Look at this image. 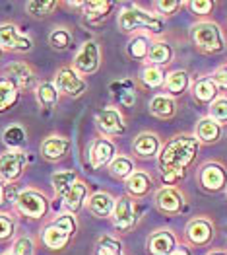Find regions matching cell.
<instances>
[{
    "label": "cell",
    "mask_w": 227,
    "mask_h": 255,
    "mask_svg": "<svg viewBox=\"0 0 227 255\" xmlns=\"http://www.w3.org/2000/svg\"><path fill=\"white\" fill-rule=\"evenodd\" d=\"M117 158V146L111 138L107 136H99L93 140V146H91V166L95 170L105 168V166H111V162Z\"/></svg>",
    "instance_id": "obj_15"
},
{
    "label": "cell",
    "mask_w": 227,
    "mask_h": 255,
    "mask_svg": "<svg viewBox=\"0 0 227 255\" xmlns=\"http://www.w3.org/2000/svg\"><path fill=\"white\" fill-rule=\"evenodd\" d=\"M53 224L59 226L61 230H64L68 236H74L76 234V230H78V220H76L74 214H70V213L59 214V216L53 220Z\"/></svg>",
    "instance_id": "obj_40"
},
{
    "label": "cell",
    "mask_w": 227,
    "mask_h": 255,
    "mask_svg": "<svg viewBox=\"0 0 227 255\" xmlns=\"http://www.w3.org/2000/svg\"><path fill=\"white\" fill-rule=\"evenodd\" d=\"M0 53H2V49H0Z\"/></svg>",
    "instance_id": "obj_51"
},
{
    "label": "cell",
    "mask_w": 227,
    "mask_h": 255,
    "mask_svg": "<svg viewBox=\"0 0 227 255\" xmlns=\"http://www.w3.org/2000/svg\"><path fill=\"white\" fill-rule=\"evenodd\" d=\"M35 96H37L39 106L45 107V109H53L59 104V96L61 94H59L55 82H41V84L37 86V90H35Z\"/></svg>",
    "instance_id": "obj_30"
},
{
    "label": "cell",
    "mask_w": 227,
    "mask_h": 255,
    "mask_svg": "<svg viewBox=\"0 0 227 255\" xmlns=\"http://www.w3.org/2000/svg\"><path fill=\"white\" fill-rule=\"evenodd\" d=\"M150 45H151V41L148 35H134L126 45V55L134 61H144V59H148Z\"/></svg>",
    "instance_id": "obj_31"
},
{
    "label": "cell",
    "mask_w": 227,
    "mask_h": 255,
    "mask_svg": "<svg viewBox=\"0 0 227 255\" xmlns=\"http://www.w3.org/2000/svg\"><path fill=\"white\" fill-rule=\"evenodd\" d=\"M93 255H124L123 254V244L117 238H109L105 236L97 242L95 246V254Z\"/></svg>",
    "instance_id": "obj_38"
},
{
    "label": "cell",
    "mask_w": 227,
    "mask_h": 255,
    "mask_svg": "<svg viewBox=\"0 0 227 255\" xmlns=\"http://www.w3.org/2000/svg\"><path fill=\"white\" fill-rule=\"evenodd\" d=\"M27 164V156L23 150H6L0 154V177L4 183H16Z\"/></svg>",
    "instance_id": "obj_8"
},
{
    "label": "cell",
    "mask_w": 227,
    "mask_h": 255,
    "mask_svg": "<svg viewBox=\"0 0 227 255\" xmlns=\"http://www.w3.org/2000/svg\"><path fill=\"white\" fill-rule=\"evenodd\" d=\"M173 57H175V51L167 41H151L146 61H150V64H153V66L163 68L165 64L173 63Z\"/></svg>",
    "instance_id": "obj_26"
},
{
    "label": "cell",
    "mask_w": 227,
    "mask_h": 255,
    "mask_svg": "<svg viewBox=\"0 0 227 255\" xmlns=\"http://www.w3.org/2000/svg\"><path fill=\"white\" fill-rule=\"evenodd\" d=\"M188 88H190V74H188L186 70H175V72L167 74L165 90L169 92L171 98L183 96Z\"/></svg>",
    "instance_id": "obj_29"
},
{
    "label": "cell",
    "mask_w": 227,
    "mask_h": 255,
    "mask_svg": "<svg viewBox=\"0 0 227 255\" xmlns=\"http://www.w3.org/2000/svg\"><path fill=\"white\" fill-rule=\"evenodd\" d=\"M155 207L167 216H177L185 211V197L177 187H161L155 193Z\"/></svg>",
    "instance_id": "obj_12"
},
{
    "label": "cell",
    "mask_w": 227,
    "mask_h": 255,
    "mask_svg": "<svg viewBox=\"0 0 227 255\" xmlns=\"http://www.w3.org/2000/svg\"><path fill=\"white\" fill-rule=\"evenodd\" d=\"M76 181H78L76 171H57L51 177V185H53V189L57 193V197H61V199Z\"/></svg>",
    "instance_id": "obj_32"
},
{
    "label": "cell",
    "mask_w": 227,
    "mask_h": 255,
    "mask_svg": "<svg viewBox=\"0 0 227 255\" xmlns=\"http://www.w3.org/2000/svg\"><path fill=\"white\" fill-rule=\"evenodd\" d=\"M214 82L220 86V88H227V64H222L214 74H212Z\"/></svg>",
    "instance_id": "obj_45"
},
{
    "label": "cell",
    "mask_w": 227,
    "mask_h": 255,
    "mask_svg": "<svg viewBox=\"0 0 227 255\" xmlns=\"http://www.w3.org/2000/svg\"><path fill=\"white\" fill-rule=\"evenodd\" d=\"M70 140L64 136H49L41 142V156L49 162H59L62 158H66L70 154Z\"/></svg>",
    "instance_id": "obj_18"
},
{
    "label": "cell",
    "mask_w": 227,
    "mask_h": 255,
    "mask_svg": "<svg viewBox=\"0 0 227 255\" xmlns=\"http://www.w3.org/2000/svg\"><path fill=\"white\" fill-rule=\"evenodd\" d=\"M192 98L196 104L200 106H212L218 98H220V86L214 82L212 76H204V78H198L194 84H192Z\"/></svg>",
    "instance_id": "obj_16"
},
{
    "label": "cell",
    "mask_w": 227,
    "mask_h": 255,
    "mask_svg": "<svg viewBox=\"0 0 227 255\" xmlns=\"http://www.w3.org/2000/svg\"><path fill=\"white\" fill-rule=\"evenodd\" d=\"M132 150L140 158H155L161 152V140L153 132H142L132 140Z\"/></svg>",
    "instance_id": "obj_19"
},
{
    "label": "cell",
    "mask_w": 227,
    "mask_h": 255,
    "mask_svg": "<svg viewBox=\"0 0 227 255\" xmlns=\"http://www.w3.org/2000/svg\"><path fill=\"white\" fill-rule=\"evenodd\" d=\"M57 6H59V2H55V0H29V2L25 4V10H27L33 18H45V16H49Z\"/></svg>",
    "instance_id": "obj_36"
},
{
    "label": "cell",
    "mask_w": 227,
    "mask_h": 255,
    "mask_svg": "<svg viewBox=\"0 0 227 255\" xmlns=\"http://www.w3.org/2000/svg\"><path fill=\"white\" fill-rule=\"evenodd\" d=\"M85 199H87V185L78 179L68 191L64 193V197H62V205H64L66 211H70V214L78 213V211L83 207Z\"/></svg>",
    "instance_id": "obj_24"
},
{
    "label": "cell",
    "mask_w": 227,
    "mask_h": 255,
    "mask_svg": "<svg viewBox=\"0 0 227 255\" xmlns=\"http://www.w3.org/2000/svg\"><path fill=\"white\" fill-rule=\"evenodd\" d=\"M186 6L194 16H210L212 10L216 8V2L214 0H190L186 2Z\"/></svg>",
    "instance_id": "obj_43"
},
{
    "label": "cell",
    "mask_w": 227,
    "mask_h": 255,
    "mask_svg": "<svg viewBox=\"0 0 227 255\" xmlns=\"http://www.w3.org/2000/svg\"><path fill=\"white\" fill-rule=\"evenodd\" d=\"M185 238L186 242L192 248H206L214 242L216 238V228L214 222L206 218V216H196L192 218L185 228Z\"/></svg>",
    "instance_id": "obj_6"
},
{
    "label": "cell",
    "mask_w": 227,
    "mask_h": 255,
    "mask_svg": "<svg viewBox=\"0 0 227 255\" xmlns=\"http://www.w3.org/2000/svg\"><path fill=\"white\" fill-rule=\"evenodd\" d=\"M2 255H16V254H14V252H4Z\"/></svg>",
    "instance_id": "obj_49"
},
{
    "label": "cell",
    "mask_w": 227,
    "mask_h": 255,
    "mask_svg": "<svg viewBox=\"0 0 227 255\" xmlns=\"http://www.w3.org/2000/svg\"><path fill=\"white\" fill-rule=\"evenodd\" d=\"M140 211L138 207L134 205V201L128 197V195H123L115 201V209H113V214H111V220H113V226L121 232H126L130 228L136 226L138 222V216Z\"/></svg>",
    "instance_id": "obj_7"
},
{
    "label": "cell",
    "mask_w": 227,
    "mask_h": 255,
    "mask_svg": "<svg viewBox=\"0 0 227 255\" xmlns=\"http://www.w3.org/2000/svg\"><path fill=\"white\" fill-rule=\"evenodd\" d=\"M99 63H101L99 43L89 39V41L83 43L82 47H80V51L76 53L72 68H74L76 72H80V74H93V72H97Z\"/></svg>",
    "instance_id": "obj_9"
},
{
    "label": "cell",
    "mask_w": 227,
    "mask_h": 255,
    "mask_svg": "<svg viewBox=\"0 0 227 255\" xmlns=\"http://www.w3.org/2000/svg\"><path fill=\"white\" fill-rule=\"evenodd\" d=\"M183 6H185V2H181V0H157V2H153V8L157 10L159 16H175Z\"/></svg>",
    "instance_id": "obj_41"
},
{
    "label": "cell",
    "mask_w": 227,
    "mask_h": 255,
    "mask_svg": "<svg viewBox=\"0 0 227 255\" xmlns=\"http://www.w3.org/2000/svg\"><path fill=\"white\" fill-rule=\"evenodd\" d=\"M25 130L20 125H10L2 132V142L8 146V150H21V146L25 144Z\"/></svg>",
    "instance_id": "obj_33"
},
{
    "label": "cell",
    "mask_w": 227,
    "mask_h": 255,
    "mask_svg": "<svg viewBox=\"0 0 227 255\" xmlns=\"http://www.w3.org/2000/svg\"><path fill=\"white\" fill-rule=\"evenodd\" d=\"M115 201L117 199L113 195H109V193L105 191H97L87 199V209H89V213L93 214V216H97V218H107V216L113 214Z\"/></svg>",
    "instance_id": "obj_23"
},
{
    "label": "cell",
    "mask_w": 227,
    "mask_h": 255,
    "mask_svg": "<svg viewBox=\"0 0 227 255\" xmlns=\"http://www.w3.org/2000/svg\"><path fill=\"white\" fill-rule=\"evenodd\" d=\"M153 189V179L150 173L146 171H134L128 179H126V191L128 197H136V199H144L146 195H150Z\"/></svg>",
    "instance_id": "obj_22"
},
{
    "label": "cell",
    "mask_w": 227,
    "mask_h": 255,
    "mask_svg": "<svg viewBox=\"0 0 227 255\" xmlns=\"http://www.w3.org/2000/svg\"><path fill=\"white\" fill-rule=\"evenodd\" d=\"M95 123H97V128L103 134H123L126 130L123 113L119 109H115V107L99 109L97 115H95Z\"/></svg>",
    "instance_id": "obj_14"
},
{
    "label": "cell",
    "mask_w": 227,
    "mask_h": 255,
    "mask_svg": "<svg viewBox=\"0 0 227 255\" xmlns=\"http://www.w3.org/2000/svg\"><path fill=\"white\" fill-rule=\"evenodd\" d=\"M14 207H16V211L21 216L39 220L49 211V201H47V197L43 193L35 191V189H25V191H21L18 195Z\"/></svg>",
    "instance_id": "obj_4"
},
{
    "label": "cell",
    "mask_w": 227,
    "mask_h": 255,
    "mask_svg": "<svg viewBox=\"0 0 227 255\" xmlns=\"http://www.w3.org/2000/svg\"><path fill=\"white\" fill-rule=\"evenodd\" d=\"M222 134H224V127L210 117H202L194 127V136L198 138L200 144H216L222 138Z\"/></svg>",
    "instance_id": "obj_20"
},
{
    "label": "cell",
    "mask_w": 227,
    "mask_h": 255,
    "mask_svg": "<svg viewBox=\"0 0 227 255\" xmlns=\"http://www.w3.org/2000/svg\"><path fill=\"white\" fill-rule=\"evenodd\" d=\"M8 201V183H4V179L0 177V207Z\"/></svg>",
    "instance_id": "obj_46"
},
{
    "label": "cell",
    "mask_w": 227,
    "mask_h": 255,
    "mask_svg": "<svg viewBox=\"0 0 227 255\" xmlns=\"http://www.w3.org/2000/svg\"><path fill=\"white\" fill-rule=\"evenodd\" d=\"M119 29L124 33L136 31L138 27H144L148 33H161L163 31V20L157 14H150L148 10H142L138 6H130L119 14Z\"/></svg>",
    "instance_id": "obj_3"
},
{
    "label": "cell",
    "mask_w": 227,
    "mask_h": 255,
    "mask_svg": "<svg viewBox=\"0 0 227 255\" xmlns=\"http://www.w3.org/2000/svg\"><path fill=\"white\" fill-rule=\"evenodd\" d=\"M83 18L91 23H99L103 21L111 10L115 8V2L111 0H89V2H83Z\"/></svg>",
    "instance_id": "obj_25"
},
{
    "label": "cell",
    "mask_w": 227,
    "mask_h": 255,
    "mask_svg": "<svg viewBox=\"0 0 227 255\" xmlns=\"http://www.w3.org/2000/svg\"><path fill=\"white\" fill-rule=\"evenodd\" d=\"M16 232V220L8 213H0V242L10 240Z\"/></svg>",
    "instance_id": "obj_42"
},
{
    "label": "cell",
    "mask_w": 227,
    "mask_h": 255,
    "mask_svg": "<svg viewBox=\"0 0 227 255\" xmlns=\"http://www.w3.org/2000/svg\"><path fill=\"white\" fill-rule=\"evenodd\" d=\"M148 254L150 255H171L179 248V240L171 230H155L148 236Z\"/></svg>",
    "instance_id": "obj_13"
},
{
    "label": "cell",
    "mask_w": 227,
    "mask_h": 255,
    "mask_svg": "<svg viewBox=\"0 0 227 255\" xmlns=\"http://www.w3.org/2000/svg\"><path fill=\"white\" fill-rule=\"evenodd\" d=\"M226 195H227V189H226Z\"/></svg>",
    "instance_id": "obj_50"
},
{
    "label": "cell",
    "mask_w": 227,
    "mask_h": 255,
    "mask_svg": "<svg viewBox=\"0 0 227 255\" xmlns=\"http://www.w3.org/2000/svg\"><path fill=\"white\" fill-rule=\"evenodd\" d=\"M190 41L204 55H218L226 51V35L216 21L202 20L192 23Z\"/></svg>",
    "instance_id": "obj_2"
},
{
    "label": "cell",
    "mask_w": 227,
    "mask_h": 255,
    "mask_svg": "<svg viewBox=\"0 0 227 255\" xmlns=\"http://www.w3.org/2000/svg\"><path fill=\"white\" fill-rule=\"evenodd\" d=\"M208 255H227V252H224V250H214V252H210Z\"/></svg>",
    "instance_id": "obj_48"
},
{
    "label": "cell",
    "mask_w": 227,
    "mask_h": 255,
    "mask_svg": "<svg viewBox=\"0 0 227 255\" xmlns=\"http://www.w3.org/2000/svg\"><path fill=\"white\" fill-rule=\"evenodd\" d=\"M165 70L161 66H153V64H148L144 70H142V82L151 90H157L161 86H165Z\"/></svg>",
    "instance_id": "obj_34"
},
{
    "label": "cell",
    "mask_w": 227,
    "mask_h": 255,
    "mask_svg": "<svg viewBox=\"0 0 227 255\" xmlns=\"http://www.w3.org/2000/svg\"><path fill=\"white\" fill-rule=\"evenodd\" d=\"M210 119H214L216 123H220L222 127L227 125V98L220 96L212 106H210Z\"/></svg>",
    "instance_id": "obj_39"
},
{
    "label": "cell",
    "mask_w": 227,
    "mask_h": 255,
    "mask_svg": "<svg viewBox=\"0 0 227 255\" xmlns=\"http://www.w3.org/2000/svg\"><path fill=\"white\" fill-rule=\"evenodd\" d=\"M20 90L8 78H0V113L10 111L20 100Z\"/></svg>",
    "instance_id": "obj_28"
},
{
    "label": "cell",
    "mask_w": 227,
    "mask_h": 255,
    "mask_svg": "<svg viewBox=\"0 0 227 255\" xmlns=\"http://www.w3.org/2000/svg\"><path fill=\"white\" fill-rule=\"evenodd\" d=\"M41 240L49 250H64V248L70 244L72 236H68L64 230H61L59 226H55V224L51 222L49 226H45V228H43Z\"/></svg>",
    "instance_id": "obj_27"
},
{
    "label": "cell",
    "mask_w": 227,
    "mask_h": 255,
    "mask_svg": "<svg viewBox=\"0 0 227 255\" xmlns=\"http://www.w3.org/2000/svg\"><path fill=\"white\" fill-rule=\"evenodd\" d=\"M200 142L194 134H177L173 136L157 156L161 173H181L185 175L186 168L196 160Z\"/></svg>",
    "instance_id": "obj_1"
},
{
    "label": "cell",
    "mask_w": 227,
    "mask_h": 255,
    "mask_svg": "<svg viewBox=\"0 0 227 255\" xmlns=\"http://www.w3.org/2000/svg\"><path fill=\"white\" fill-rule=\"evenodd\" d=\"M171 255H192V254H190V250H188L186 246H179Z\"/></svg>",
    "instance_id": "obj_47"
},
{
    "label": "cell",
    "mask_w": 227,
    "mask_h": 255,
    "mask_svg": "<svg viewBox=\"0 0 227 255\" xmlns=\"http://www.w3.org/2000/svg\"><path fill=\"white\" fill-rule=\"evenodd\" d=\"M49 45L55 51H66L72 45V33L66 27H55L49 35Z\"/></svg>",
    "instance_id": "obj_37"
},
{
    "label": "cell",
    "mask_w": 227,
    "mask_h": 255,
    "mask_svg": "<svg viewBox=\"0 0 227 255\" xmlns=\"http://www.w3.org/2000/svg\"><path fill=\"white\" fill-rule=\"evenodd\" d=\"M109 170L111 173L115 175V177H119V179H128L132 173H134V162L128 158V156H117L113 162H111V166H109Z\"/></svg>",
    "instance_id": "obj_35"
},
{
    "label": "cell",
    "mask_w": 227,
    "mask_h": 255,
    "mask_svg": "<svg viewBox=\"0 0 227 255\" xmlns=\"http://www.w3.org/2000/svg\"><path fill=\"white\" fill-rule=\"evenodd\" d=\"M6 76H8V80H12L14 84L18 86V90L20 92H25V90H29V88H33L35 84V70L29 66V64L25 63H12L6 66Z\"/></svg>",
    "instance_id": "obj_17"
},
{
    "label": "cell",
    "mask_w": 227,
    "mask_h": 255,
    "mask_svg": "<svg viewBox=\"0 0 227 255\" xmlns=\"http://www.w3.org/2000/svg\"><path fill=\"white\" fill-rule=\"evenodd\" d=\"M55 86H57L59 94L68 96V98H80L87 90L85 80L78 76V72L72 66H64L55 74Z\"/></svg>",
    "instance_id": "obj_10"
},
{
    "label": "cell",
    "mask_w": 227,
    "mask_h": 255,
    "mask_svg": "<svg viewBox=\"0 0 227 255\" xmlns=\"http://www.w3.org/2000/svg\"><path fill=\"white\" fill-rule=\"evenodd\" d=\"M150 113L161 121L173 119L177 115V102L169 94H157L150 100Z\"/></svg>",
    "instance_id": "obj_21"
},
{
    "label": "cell",
    "mask_w": 227,
    "mask_h": 255,
    "mask_svg": "<svg viewBox=\"0 0 227 255\" xmlns=\"http://www.w3.org/2000/svg\"><path fill=\"white\" fill-rule=\"evenodd\" d=\"M12 252L16 255H33L35 254V242L31 238H18L14 242Z\"/></svg>",
    "instance_id": "obj_44"
},
{
    "label": "cell",
    "mask_w": 227,
    "mask_h": 255,
    "mask_svg": "<svg viewBox=\"0 0 227 255\" xmlns=\"http://www.w3.org/2000/svg\"><path fill=\"white\" fill-rule=\"evenodd\" d=\"M198 183L208 193H222L227 189V168L220 162H206L198 170Z\"/></svg>",
    "instance_id": "obj_5"
},
{
    "label": "cell",
    "mask_w": 227,
    "mask_h": 255,
    "mask_svg": "<svg viewBox=\"0 0 227 255\" xmlns=\"http://www.w3.org/2000/svg\"><path fill=\"white\" fill-rule=\"evenodd\" d=\"M31 47H33L31 37L23 35L14 23H2L0 25V49L27 53V51H31Z\"/></svg>",
    "instance_id": "obj_11"
}]
</instances>
